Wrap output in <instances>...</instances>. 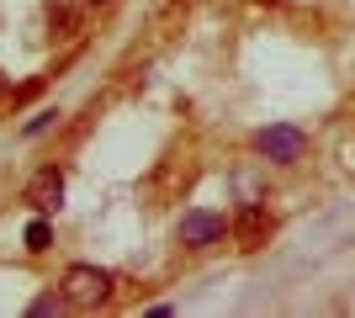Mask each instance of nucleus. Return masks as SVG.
I'll use <instances>...</instances> for the list:
<instances>
[{"label":"nucleus","mask_w":355,"mask_h":318,"mask_svg":"<svg viewBox=\"0 0 355 318\" xmlns=\"http://www.w3.org/2000/svg\"><path fill=\"white\" fill-rule=\"evenodd\" d=\"M254 149L266 154L270 165H292V159H302V154H308V133H302V127L276 122V127H260V133H254Z\"/></svg>","instance_id":"f03ea898"},{"label":"nucleus","mask_w":355,"mask_h":318,"mask_svg":"<svg viewBox=\"0 0 355 318\" xmlns=\"http://www.w3.org/2000/svg\"><path fill=\"white\" fill-rule=\"evenodd\" d=\"M48 27L59 32V37H69V32L80 27V11H74V6H48Z\"/></svg>","instance_id":"0eeeda50"},{"label":"nucleus","mask_w":355,"mask_h":318,"mask_svg":"<svg viewBox=\"0 0 355 318\" xmlns=\"http://www.w3.org/2000/svg\"><path fill=\"white\" fill-rule=\"evenodd\" d=\"M59 292L69 308H101L112 297V271H101V265H69Z\"/></svg>","instance_id":"f257e3e1"},{"label":"nucleus","mask_w":355,"mask_h":318,"mask_svg":"<svg viewBox=\"0 0 355 318\" xmlns=\"http://www.w3.org/2000/svg\"><path fill=\"white\" fill-rule=\"evenodd\" d=\"M59 308H64V292H59V297H37V303H32V313L48 318V313H59Z\"/></svg>","instance_id":"6e6552de"},{"label":"nucleus","mask_w":355,"mask_h":318,"mask_svg":"<svg viewBox=\"0 0 355 318\" xmlns=\"http://www.w3.org/2000/svg\"><path fill=\"white\" fill-rule=\"evenodd\" d=\"M223 233H228V218L212 212V207H196V212L180 218V244H186V249H207V244H218Z\"/></svg>","instance_id":"20e7f679"},{"label":"nucleus","mask_w":355,"mask_h":318,"mask_svg":"<svg viewBox=\"0 0 355 318\" xmlns=\"http://www.w3.org/2000/svg\"><path fill=\"white\" fill-rule=\"evenodd\" d=\"M53 122H59V112H53V106H48V112H37V117L27 122V133H43V127H53Z\"/></svg>","instance_id":"1a4fd4ad"},{"label":"nucleus","mask_w":355,"mask_h":318,"mask_svg":"<svg viewBox=\"0 0 355 318\" xmlns=\"http://www.w3.org/2000/svg\"><path fill=\"white\" fill-rule=\"evenodd\" d=\"M11 106H16V85L0 75V112H11Z\"/></svg>","instance_id":"9d476101"},{"label":"nucleus","mask_w":355,"mask_h":318,"mask_svg":"<svg viewBox=\"0 0 355 318\" xmlns=\"http://www.w3.org/2000/svg\"><path fill=\"white\" fill-rule=\"evenodd\" d=\"M27 249H32V255H43V249H53V228H48V212L27 223Z\"/></svg>","instance_id":"423d86ee"},{"label":"nucleus","mask_w":355,"mask_h":318,"mask_svg":"<svg viewBox=\"0 0 355 318\" xmlns=\"http://www.w3.org/2000/svg\"><path fill=\"white\" fill-rule=\"evenodd\" d=\"M21 202H32V212H59V202H64V170L59 165L32 170L27 186H21Z\"/></svg>","instance_id":"7ed1b4c3"},{"label":"nucleus","mask_w":355,"mask_h":318,"mask_svg":"<svg viewBox=\"0 0 355 318\" xmlns=\"http://www.w3.org/2000/svg\"><path fill=\"white\" fill-rule=\"evenodd\" d=\"M85 6H101V0H85Z\"/></svg>","instance_id":"9b49d317"},{"label":"nucleus","mask_w":355,"mask_h":318,"mask_svg":"<svg viewBox=\"0 0 355 318\" xmlns=\"http://www.w3.org/2000/svg\"><path fill=\"white\" fill-rule=\"evenodd\" d=\"M270 233H276V218H270V212L260 207V202H250V207H244V212L234 218V239L244 244V249H260V244H266Z\"/></svg>","instance_id":"39448f33"}]
</instances>
